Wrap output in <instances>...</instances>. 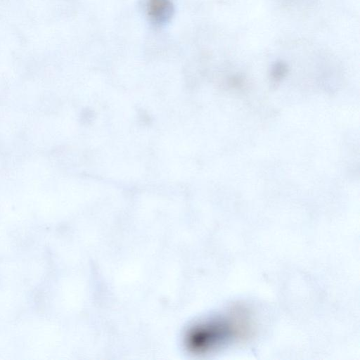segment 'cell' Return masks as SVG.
<instances>
[{
  "label": "cell",
  "mask_w": 360,
  "mask_h": 360,
  "mask_svg": "<svg viewBox=\"0 0 360 360\" xmlns=\"http://www.w3.org/2000/svg\"><path fill=\"white\" fill-rule=\"evenodd\" d=\"M148 14L155 24L162 25L172 16L173 6L170 0H148Z\"/></svg>",
  "instance_id": "2"
},
{
  "label": "cell",
  "mask_w": 360,
  "mask_h": 360,
  "mask_svg": "<svg viewBox=\"0 0 360 360\" xmlns=\"http://www.w3.org/2000/svg\"><path fill=\"white\" fill-rule=\"evenodd\" d=\"M253 328L249 310L243 306H233L191 327L185 343L193 352L209 353L248 340L253 333Z\"/></svg>",
  "instance_id": "1"
},
{
  "label": "cell",
  "mask_w": 360,
  "mask_h": 360,
  "mask_svg": "<svg viewBox=\"0 0 360 360\" xmlns=\"http://www.w3.org/2000/svg\"><path fill=\"white\" fill-rule=\"evenodd\" d=\"M285 70V69L282 65H278V66L275 68L274 77H280L284 73Z\"/></svg>",
  "instance_id": "3"
}]
</instances>
